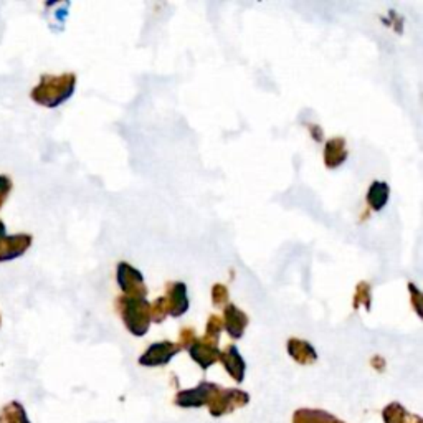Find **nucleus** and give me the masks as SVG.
I'll list each match as a JSON object with an SVG mask.
<instances>
[{"mask_svg":"<svg viewBox=\"0 0 423 423\" xmlns=\"http://www.w3.org/2000/svg\"><path fill=\"white\" fill-rule=\"evenodd\" d=\"M74 88H77V74L74 73H63L60 77L45 74L33 88L32 99L47 108H56L72 98Z\"/></svg>","mask_w":423,"mask_h":423,"instance_id":"1","label":"nucleus"},{"mask_svg":"<svg viewBox=\"0 0 423 423\" xmlns=\"http://www.w3.org/2000/svg\"><path fill=\"white\" fill-rule=\"evenodd\" d=\"M118 308L121 311L126 329L134 336H144L151 326V303L147 299H136L122 296L118 299Z\"/></svg>","mask_w":423,"mask_h":423,"instance_id":"2","label":"nucleus"},{"mask_svg":"<svg viewBox=\"0 0 423 423\" xmlns=\"http://www.w3.org/2000/svg\"><path fill=\"white\" fill-rule=\"evenodd\" d=\"M116 280L119 288H121L125 296L136 298V299H145L147 294V288H145L144 276L139 270L131 266L129 263L121 262L118 263L116 268Z\"/></svg>","mask_w":423,"mask_h":423,"instance_id":"3","label":"nucleus"},{"mask_svg":"<svg viewBox=\"0 0 423 423\" xmlns=\"http://www.w3.org/2000/svg\"><path fill=\"white\" fill-rule=\"evenodd\" d=\"M180 351L179 344L170 341L154 342L143 356L139 357L141 365H147V367H157V365H166L169 360Z\"/></svg>","mask_w":423,"mask_h":423,"instance_id":"4","label":"nucleus"},{"mask_svg":"<svg viewBox=\"0 0 423 423\" xmlns=\"http://www.w3.org/2000/svg\"><path fill=\"white\" fill-rule=\"evenodd\" d=\"M167 314L172 317H180L189 311V296H187V286L182 281H174V283L167 285Z\"/></svg>","mask_w":423,"mask_h":423,"instance_id":"5","label":"nucleus"},{"mask_svg":"<svg viewBox=\"0 0 423 423\" xmlns=\"http://www.w3.org/2000/svg\"><path fill=\"white\" fill-rule=\"evenodd\" d=\"M225 330L232 339H240L245 334L246 326H248V316L244 311L238 310L235 304H227L223 310Z\"/></svg>","mask_w":423,"mask_h":423,"instance_id":"6","label":"nucleus"},{"mask_svg":"<svg viewBox=\"0 0 423 423\" xmlns=\"http://www.w3.org/2000/svg\"><path fill=\"white\" fill-rule=\"evenodd\" d=\"M217 389L218 387L214 385V383L204 382L198 387H195V389L180 392L175 402H177V405H180V407H200V405L209 402L212 395L217 392Z\"/></svg>","mask_w":423,"mask_h":423,"instance_id":"7","label":"nucleus"},{"mask_svg":"<svg viewBox=\"0 0 423 423\" xmlns=\"http://www.w3.org/2000/svg\"><path fill=\"white\" fill-rule=\"evenodd\" d=\"M30 245H32V237L30 235L6 237L0 241V262L22 257Z\"/></svg>","mask_w":423,"mask_h":423,"instance_id":"8","label":"nucleus"},{"mask_svg":"<svg viewBox=\"0 0 423 423\" xmlns=\"http://www.w3.org/2000/svg\"><path fill=\"white\" fill-rule=\"evenodd\" d=\"M189 352H191L192 359L195 360L202 369H209L212 364H215L220 359L218 347L210 342H205L204 339L193 342L192 346L189 347Z\"/></svg>","mask_w":423,"mask_h":423,"instance_id":"9","label":"nucleus"},{"mask_svg":"<svg viewBox=\"0 0 423 423\" xmlns=\"http://www.w3.org/2000/svg\"><path fill=\"white\" fill-rule=\"evenodd\" d=\"M220 360L223 362V367L230 374L233 381L241 382L245 377V360L235 346H228L227 351L220 352Z\"/></svg>","mask_w":423,"mask_h":423,"instance_id":"10","label":"nucleus"},{"mask_svg":"<svg viewBox=\"0 0 423 423\" xmlns=\"http://www.w3.org/2000/svg\"><path fill=\"white\" fill-rule=\"evenodd\" d=\"M347 159V147L346 139L344 138H333L326 143L324 147V164L328 169H337L342 166Z\"/></svg>","mask_w":423,"mask_h":423,"instance_id":"11","label":"nucleus"},{"mask_svg":"<svg viewBox=\"0 0 423 423\" xmlns=\"http://www.w3.org/2000/svg\"><path fill=\"white\" fill-rule=\"evenodd\" d=\"M288 354L299 364H312L317 359L314 347L308 341H301V339H289Z\"/></svg>","mask_w":423,"mask_h":423,"instance_id":"12","label":"nucleus"},{"mask_svg":"<svg viewBox=\"0 0 423 423\" xmlns=\"http://www.w3.org/2000/svg\"><path fill=\"white\" fill-rule=\"evenodd\" d=\"M390 197V187L387 182H381V180H374L370 184L369 191H367V204L370 205V209L381 212L383 207L387 205Z\"/></svg>","mask_w":423,"mask_h":423,"instance_id":"13","label":"nucleus"},{"mask_svg":"<svg viewBox=\"0 0 423 423\" xmlns=\"http://www.w3.org/2000/svg\"><path fill=\"white\" fill-rule=\"evenodd\" d=\"M354 310L364 304L365 310L370 311L372 308V289H370V285L367 281H360L359 285L356 286V293H354Z\"/></svg>","mask_w":423,"mask_h":423,"instance_id":"14","label":"nucleus"},{"mask_svg":"<svg viewBox=\"0 0 423 423\" xmlns=\"http://www.w3.org/2000/svg\"><path fill=\"white\" fill-rule=\"evenodd\" d=\"M222 329H223L222 317H218L217 314H212L209 317V323H207V333L204 336V341L217 346L218 336H220V333H222Z\"/></svg>","mask_w":423,"mask_h":423,"instance_id":"15","label":"nucleus"},{"mask_svg":"<svg viewBox=\"0 0 423 423\" xmlns=\"http://www.w3.org/2000/svg\"><path fill=\"white\" fill-rule=\"evenodd\" d=\"M167 316V303L166 298H157L156 301L151 304V321L154 323H162Z\"/></svg>","mask_w":423,"mask_h":423,"instance_id":"16","label":"nucleus"},{"mask_svg":"<svg viewBox=\"0 0 423 423\" xmlns=\"http://www.w3.org/2000/svg\"><path fill=\"white\" fill-rule=\"evenodd\" d=\"M212 301H214L215 306H223V304H228V288L225 285H214L212 288Z\"/></svg>","mask_w":423,"mask_h":423,"instance_id":"17","label":"nucleus"},{"mask_svg":"<svg viewBox=\"0 0 423 423\" xmlns=\"http://www.w3.org/2000/svg\"><path fill=\"white\" fill-rule=\"evenodd\" d=\"M195 341L197 339H195V334H193V329L184 328L182 333H180V346L179 347H191Z\"/></svg>","mask_w":423,"mask_h":423,"instance_id":"18","label":"nucleus"},{"mask_svg":"<svg viewBox=\"0 0 423 423\" xmlns=\"http://www.w3.org/2000/svg\"><path fill=\"white\" fill-rule=\"evenodd\" d=\"M12 189V182L10 179L6 177V175H0V205L3 204V200H6L8 192H10Z\"/></svg>","mask_w":423,"mask_h":423,"instance_id":"19","label":"nucleus"},{"mask_svg":"<svg viewBox=\"0 0 423 423\" xmlns=\"http://www.w3.org/2000/svg\"><path fill=\"white\" fill-rule=\"evenodd\" d=\"M408 291H410V294H412L413 296V308H415V311H417V314L420 316V291L417 289V286L413 285V283H410L408 285Z\"/></svg>","mask_w":423,"mask_h":423,"instance_id":"20","label":"nucleus"},{"mask_svg":"<svg viewBox=\"0 0 423 423\" xmlns=\"http://www.w3.org/2000/svg\"><path fill=\"white\" fill-rule=\"evenodd\" d=\"M3 238H6V227H3L2 220H0V241H2Z\"/></svg>","mask_w":423,"mask_h":423,"instance_id":"21","label":"nucleus"}]
</instances>
